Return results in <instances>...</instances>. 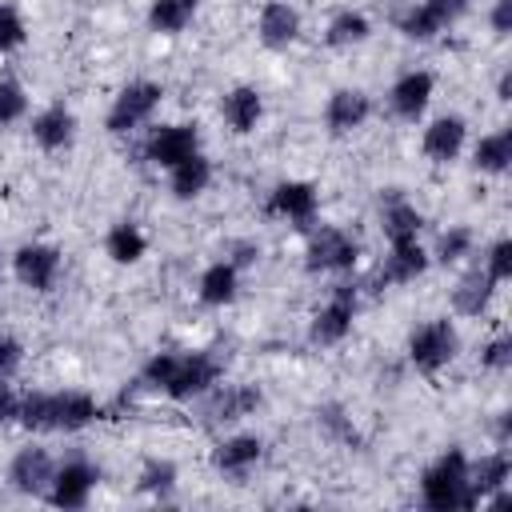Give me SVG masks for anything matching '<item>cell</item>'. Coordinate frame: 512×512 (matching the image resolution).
Returning a JSON list of instances; mask_svg holds the SVG:
<instances>
[{
	"label": "cell",
	"mask_w": 512,
	"mask_h": 512,
	"mask_svg": "<svg viewBox=\"0 0 512 512\" xmlns=\"http://www.w3.org/2000/svg\"><path fill=\"white\" fill-rule=\"evenodd\" d=\"M484 272H488L492 284H500V280L512 276V240H496V244L488 248V264H484Z\"/></svg>",
	"instance_id": "cell-36"
},
{
	"label": "cell",
	"mask_w": 512,
	"mask_h": 512,
	"mask_svg": "<svg viewBox=\"0 0 512 512\" xmlns=\"http://www.w3.org/2000/svg\"><path fill=\"white\" fill-rule=\"evenodd\" d=\"M192 152H200V132H196V124H164V128H156V132L148 136V144H144V156H148V164H156V168H176V164L188 160Z\"/></svg>",
	"instance_id": "cell-8"
},
{
	"label": "cell",
	"mask_w": 512,
	"mask_h": 512,
	"mask_svg": "<svg viewBox=\"0 0 512 512\" xmlns=\"http://www.w3.org/2000/svg\"><path fill=\"white\" fill-rule=\"evenodd\" d=\"M300 36V12L284 0H272L260 8V40L264 48H288Z\"/></svg>",
	"instance_id": "cell-18"
},
{
	"label": "cell",
	"mask_w": 512,
	"mask_h": 512,
	"mask_svg": "<svg viewBox=\"0 0 512 512\" xmlns=\"http://www.w3.org/2000/svg\"><path fill=\"white\" fill-rule=\"evenodd\" d=\"M12 268H16L20 284H28L32 292H48L60 276V252L52 244H24L12 256Z\"/></svg>",
	"instance_id": "cell-11"
},
{
	"label": "cell",
	"mask_w": 512,
	"mask_h": 512,
	"mask_svg": "<svg viewBox=\"0 0 512 512\" xmlns=\"http://www.w3.org/2000/svg\"><path fill=\"white\" fill-rule=\"evenodd\" d=\"M196 4H200V0H152V8H148V28H152V32H164V36L184 32L188 20L196 16Z\"/></svg>",
	"instance_id": "cell-28"
},
{
	"label": "cell",
	"mask_w": 512,
	"mask_h": 512,
	"mask_svg": "<svg viewBox=\"0 0 512 512\" xmlns=\"http://www.w3.org/2000/svg\"><path fill=\"white\" fill-rule=\"evenodd\" d=\"M24 108H28V96H24L20 80H16V76H8V72H0V124L20 120V116H24Z\"/></svg>",
	"instance_id": "cell-32"
},
{
	"label": "cell",
	"mask_w": 512,
	"mask_h": 512,
	"mask_svg": "<svg viewBox=\"0 0 512 512\" xmlns=\"http://www.w3.org/2000/svg\"><path fill=\"white\" fill-rule=\"evenodd\" d=\"M220 380V360L208 356V352H184L176 356L172 352V368H168V380H164V396L172 400H192L200 392H208L212 384Z\"/></svg>",
	"instance_id": "cell-3"
},
{
	"label": "cell",
	"mask_w": 512,
	"mask_h": 512,
	"mask_svg": "<svg viewBox=\"0 0 512 512\" xmlns=\"http://www.w3.org/2000/svg\"><path fill=\"white\" fill-rule=\"evenodd\" d=\"M472 156H476V168H480V172H504L508 160H512V132L500 128V132H492V136H480V144H476Z\"/></svg>",
	"instance_id": "cell-31"
},
{
	"label": "cell",
	"mask_w": 512,
	"mask_h": 512,
	"mask_svg": "<svg viewBox=\"0 0 512 512\" xmlns=\"http://www.w3.org/2000/svg\"><path fill=\"white\" fill-rule=\"evenodd\" d=\"M480 364H484V368H492V372H504V368L512 364V340H508V336L488 340V344H484V352H480Z\"/></svg>",
	"instance_id": "cell-38"
},
{
	"label": "cell",
	"mask_w": 512,
	"mask_h": 512,
	"mask_svg": "<svg viewBox=\"0 0 512 512\" xmlns=\"http://www.w3.org/2000/svg\"><path fill=\"white\" fill-rule=\"evenodd\" d=\"M420 148H424V156L436 160V164L456 160L460 148H464V120H460V116H436V120L424 128Z\"/></svg>",
	"instance_id": "cell-16"
},
{
	"label": "cell",
	"mask_w": 512,
	"mask_h": 512,
	"mask_svg": "<svg viewBox=\"0 0 512 512\" xmlns=\"http://www.w3.org/2000/svg\"><path fill=\"white\" fill-rule=\"evenodd\" d=\"M24 44V20L12 4H0V52H12Z\"/></svg>",
	"instance_id": "cell-35"
},
{
	"label": "cell",
	"mask_w": 512,
	"mask_h": 512,
	"mask_svg": "<svg viewBox=\"0 0 512 512\" xmlns=\"http://www.w3.org/2000/svg\"><path fill=\"white\" fill-rule=\"evenodd\" d=\"M432 88H436L432 72H424V68L420 72H404L392 84V112L400 120H420L424 108H428V100H432Z\"/></svg>",
	"instance_id": "cell-14"
},
{
	"label": "cell",
	"mask_w": 512,
	"mask_h": 512,
	"mask_svg": "<svg viewBox=\"0 0 512 512\" xmlns=\"http://www.w3.org/2000/svg\"><path fill=\"white\" fill-rule=\"evenodd\" d=\"M468 8V0H424L416 8H408L400 16V32L412 40H432L440 28H448L460 12Z\"/></svg>",
	"instance_id": "cell-10"
},
{
	"label": "cell",
	"mask_w": 512,
	"mask_h": 512,
	"mask_svg": "<svg viewBox=\"0 0 512 512\" xmlns=\"http://www.w3.org/2000/svg\"><path fill=\"white\" fill-rule=\"evenodd\" d=\"M20 356H24V348L12 336H0V380H8L20 368Z\"/></svg>",
	"instance_id": "cell-39"
},
{
	"label": "cell",
	"mask_w": 512,
	"mask_h": 512,
	"mask_svg": "<svg viewBox=\"0 0 512 512\" xmlns=\"http://www.w3.org/2000/svg\"><path fill=\"white\" fill-rule=\"evenodd\" d=\"M52 456L44 452V448H20L16 456H12V468H8V480H12V488L16 492H24V496H44L48 492V484H52Z\"/></svg>",
	"instance_id": "cell-12"
},
{
	"label": "cell",
	"mask_w": 512,
	"mask_h": 512,
	"mask_svg": "<svg viewBox=\"0 0 512 512\" xmlns=\"http://www.w3.org/2000/svg\"><path fill=\"white\" fill-rule=\"evenodd\" d=\"M368 32H372L368 16L348 8V12H336V16H332V24H328V32H324V44H328V48H352V44L368 40Z\"/></svg>",
	"instance_id": "cell-30"
},
{
	"label": "cell",
	"mask_w": 512,
	"mask_h": 512,
	"mask_svg": "<svg viewBox=\"0 0 512 512\" xmlns=\"http://www.w3.org/2000/svg\"><path fill=\"white\" fill-rule=\"evenodd\" d=\"M308 272H344L356 264V240L340 228H316L304 252Z\"/></svg>",
	"instance_id": "cell-7"
},
{
	"label": "cell",
	"mask_w": 512,
	"mask_h": 512,
	"mask_svg": "<svg viewBox=\"0 0 512 512\" xmlns=\"http://www.w3.org/2000/svg\"><path fill=\"white\" fill-rule=\"evenodd\" d=\"M264 456V444H260V436H232V440H224L216 452H212V464L220 468V472H248L256 460Z\"/></svg>",
	"instance_id": "cell-23"
},
{
	"label": "cell",
	"mask_w": 512,
	"mask_h": 512,
	"mask_svg": "<svg viewBox=\"0 0 512 512\" xmlns=\"http://www.w3.org/2000/svg\"><path fill=\"white\" fill-rule=\"evenodd\" d=\"M492 32H500V36L512 32V0H496V8H492Z\"/></svg>",
	"instance_id": "cell-40"
},
{
	"label": "cell",
	"mask_w": 512,
	"mask_h": 512,
	"mask_svg": "<svg viewBox=\"0 0 512 512\" xmlns=\"http://www.w3.org/2000/svg\"><path fill=\"white\" fill-rule=\"evenodd\" d=\"M236 264H228V260H216V264H208L204 272H200V300L204 304H212V308H220V304H228L232 296H236Z\"/></svg>",
	"instance_id": "cell-27"
},
{
	"label": "cell",
	"mask_w": 512,
	"mask_h": 512,
	"mask_svg": "<svg viewBox=\"0 0 512 512\" xmlns=\"http://www.w3.org/2000/svg\"><path fill=\"white\" fill-rule=\"evenodd\" d=\"M220 112H224V120H228V128L232 132H252L256 124H260V112H264V100H260V92L256 88H232L228 96H224V104H220Z\"/></svg>",
	"instance_id": "cell-22"
},
{
	"label": "cell",
	"mask_w": 512,
	"mask_h": 512,
	"mask_svg": "<svg viewBox=\"0 0 512 512\" xmlns=\"http://www.w3.org/2000/svg\"><path fill=\"white\" fill-rule=\"evenodd\" d=\"M496 92H500V100H508V92H512V80H508V72L500 76V88H496Z\"/></svg>",
	"instance_id": "cell-43"
},
{
	"label": "cell",
	"mask_w": 512,
	"mask_h": 512,
	"mask_svg": "<svg viewBox=\"0 0 512 512\" xmlns=\"http://www.w3.org/2000/svg\"><path fill=\"white\" fill-rule=\"evenodd\" d=\"M316 416H320V424H324V428H328L336 440H344V444H356V440H360V436H356V428H352V420H348V416H344L336 404H324Z\"/></svg>",
	"instance_id": "cell-37"
},
{
	"label": "cell",
	"mask_w": 512,
	"mask_h": 512,
	"mask_svg": "<svg viewBox=\"0 0 512 512\" xmlns=\"http://www.w3.org/2000/svg\"><path fill=\"white\" fill-rule=\"evenodd\" d=\"M160 96H164V88L152 84V80H132L128 88H120V96H116L112 108H108V132L124 136V132L140 128V124L156 112Z\"/></svg>",
	"instance_id": "cell-5"
},
{
	"label": "cell",
	"mask_w": 512,
	"mask_h": 512,
	"mask_svg": "<svg viewBox=\"0 0 512 512\" xmlns=\"http://www.w3.org/2000/svg\"><path fill=\"white\" fill-rule=\"evenodd\" d=\"M16 404H20V400H16V396L8 392V384L0 380V424H4V420H16Z\"/></svg>",
	"instance_id": "cell-42"
},
{
	"label": "cell",
	"mask_w": 512,
	"mask_h": 512,
	"mask_svg": "<svg viewBox=\"0 0 512 512\" xmlns=\"http://www.w3.org/2000/svg\"><path fill=\"white\" fill-rule=\"evenodd\" d=\"M488 300H492V280H488L484 268H472V272L456 284V292H452V308H456L460 316H480V312L488 308Z\"/></svg>",
	"instance_id": "cell-24"
},
{
	"label": "cell",
	"mask_w": 512,
	"mask_h": 512,
	"mask_svg": "<svg viewBox=\"0 0 512 512\" xmlns=\"http://www.w3.org/2000/svg\"><path fill=\"white\" fill-rule=\"evenodd\" d=\"M256 256H260V248H256V244H232V260H228V264L244 268V264H252Z\"/></svg>",
	"instance_id": "cell-41"
},
{
	"label": "cell",
	"mask_w": 512,
	"mask_h": 512,
	"mask_svg": "<svg viewBox=\"0 0 512 512\" xmlns=\"http://www.w3.org/2000/svg\"><path fill=\"white\" fill-rule=\"evenodd\" d=\"M508 476H512V464L504 452H488L476 464H468V504H480L492 492H500L508 484Z\"/></svg>",
	"instance_id": "cell-17"
},
{
	"label": "cell",
	"mask_w": 512,
	"mask_h": 512,
	"mask_svg": "<svg viewBox=\"0 0 512 512\" xmlns=\"http://www.w3.org/2000/svg\"><path fill=\"white\" fill-rule=\"evenodd\" d=\"M100 416V404L88 392H32L16 404V420L32 432H80Z\"/></svg>",
	"instance_id": "cell-1"
},
{
	"label": "cell",
	"mask_w": 512,
	"mask_h": 512,
	"mask_svg": "<svg viewBox=\"0 0 512 512\" xmlns=\"http://www.w3.org/2000/svg\"><path fill=\"white\" fill-rule=\"evenodd\" d=\"M352 320H356V288L352 284H336L332 296L316 308L308 340L312 344H340L352 332Z\"/></svg>",
	"instance_id": "cell-4"
},
{
	"label": "cell",
	"mask_w": 512,
	"mask_h": 512,
	"mask_svg": "<svg viewBox=\"0 0 512 512\" xmlns=\"http://www.w3.org/2000/svg\"><path fill=\"white\" fill-rule=\"evenodd\" d=\"M420 496L432 512H452V508H472L468 504V456L460 448H448L420 480Z\"/></svg>",
	"instance_id": "cell-2"
},
{
	"label": "cell",
	"mask_w": 512,
	"mask_h": 512,
	"mask_svg": "<svg viewBox=\"0 0 512 512\" xmlns=\"http://www.w3.org/2000/svg\"><path fill=\"white\" fill-rule=\"evenodd\" d=\"M252 408H260V388H252V384H232V388L212 392V400H208L204 416H208L212 424H228V420L248 416Z\"/></svg>",
	"instance_id": "cell-20"
},
{
	"label": "cell",
	"mask_w": 512,
	"mask_h": 512,
	"mask_svg": "<svg viewBox=\"0 0 512 512\" xmlns=\"http://www.w3.org/2000/svg\"><path fill=\"white\" fill-rule=\"evenodd\" d=\"M268 216L292 220V224H308L316 216V188L304 180H284L268 192Z\"/></svg>",
	"instance_id": "cell-13"
},
{
	"label": "cell",
	"mask_w": 512,
	"mask_h": 512,
	"mask_svg": "<svg viewBox=\"0 0 512 512\" xmlns=\"http://www.w3.org/2000/svg\"><path fill=\"white\" fill-rule=\"evenodd\" d=\"M456 348H460V336H456L452 320H428L408 340V356H412V364L420 372H440L456 356Z\"/></svg>",
	"instance_id": "cell-6"
},
{
	"label": "cell",
	"mask_w": 512,
	"mask_h": 512,
	"mask_svg": "<svg viewBox=\"0 0 512 512\" xmlns=\"http://www.w3.org/2000/svg\"><path fill=\"white\" fill-rule=\"evenodd\" d=\"M176 484V468L168 460H148L144 472H140V488L152 492V496H168Z\"/></svg>",
	"instance_id": "cell-33"
},
{
	"label": "cell",
	"mask_w": 512,
	"mask_h": 512,
	"mask_svg": "<svg viewBox=\"0 0 512 512\" xmlns=\"http://www.w3.org/2000/svg\"><path fill=\"white\" fill-rule=\"evenodd\" d=\"M420 212L404 200V196H388V204H384V236H388V244H396V240H416L420 236Z\"/></svg>",
	"instance_id": "cell-26"
},
{
	"label": "cell",
	"mask_w": 512,
	"mask_h": 512,
	"mask_svg": "<svg viewBox=\"0 0 512 512\" xmlns=\"http://www.w3.org/2000/svg\"><path fill=\"white\" fill-rule=\"evenodd\" d=\"M440 260L444 264H456V260H464L468 252H472V232L468 228H448L444 236H440Z\"/></svg>",
	"instance_id": "cell-34"
},
{
	"label": "cell",
	"mask_w": 512,
	"mask_h": 512,
	"mask_svg": "<svg viewBox=\"0 0 512 512\" xmlns=\"http://www.w3.org/2000/svg\"><path fill=\"white\" fill-rule=\"evenodd\" d=\"M424 268H428V256H424L420 240H396L388 248V256H384V264H380V280L384 284H408Z\"/></svg>",
	"instance_id": "cell-19"
},
{
	"label": "cell",
	"mask_w": 512,
	"mask_h": 512,
	"mask_svg": "<svg viewBox=\"0 0 512 512\" xmlns=\"http://www.w3.org/2000/svg\"><path fill=\"white\" fill-rule=\"evenodd\" d=\"M96 480H100V476H96L92 464H84V460H68L64 468L52 472L48 500H52L56 508H84L88 496H92V488H96Z\"/></svg>",
	"instance_id": "cell-9"
},
{
	"label": "cell",
	"mask_w": 512,
	"mask_h": 512,
	"mask_svg": "<svg viewBox=\"0 0 512 512\" xmlns=\"http://www.w3.org/2000/svg\"><path fill=\"white\" fill-rule=\"evenodd\" d=\"M168 172H172V192H176V200L200 196V192L208 188V180H212V164H208L200 152H192L188 160H180V164L168 168Z\"/></svg>",
	"instance_id": "cell-25"
},
{
	"label": "cell",
	"mask_w": 512,
	"mask_h": 512,
	"mask_svg": "<svg viewBox=\"0 0 512 512\" xmlns=\"http://www.w3.org/2000/svg\"><path fill=\"white\" fill-rule=\"evenodd\" d=\"M72 132H76V116L64 108V104H52L44 108L36 120H32V136L40 148L56 152V148H68L72 144Z\"/></svg>",
	"instance_id": "cell-21"
},
{
	"label": "cell",
	"mask_w": 512,
	"mask_h": 512,
	"mask_svg": "<svg viewBox=\"0 0 512 512\" xmlns=\"http://www.w3.org/2000/svg\"><path fill=\"white\" fill-rule=\"evenodd\" d=\"M368 112H372V100H368L360 88H340V92L328 96L324 120H328V128H332L336 136H344V132L360 128V124L368 120Z\"/></svg>",
	"instance_id": "cell-15"
},
{
	"label": "cell",
	"mask_w": 512,
	"mask_h": 512,
	"mask_svg": "<svg viewBox=\"0 0 512 512\" xmlns=\"http://www.w3.org/2000/svg\"><path fill=\"white\" fill-rule=\"evenodd\" d=\"M144 248H148V240H144V232L136 228V224H112V232L104 236V252L116 260V264H136L140 256H144Z\"/></svg>",
	"instance_id": "cell-29"
}]
</instances>
